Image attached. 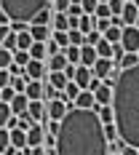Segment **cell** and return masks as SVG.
<instances>
[{"instance_id":"cell-17","label":"cell","mask_w":139,"mask_h":155,"mask_svg":"<svg viewBox=\"0 0 139 155\" xmlns=\"http://www.w3.org/2000/svg\"><path fill=\"white\" fill-rule=\"evenodd\" d=\"M48 70H64V67H67V54H64V51H59V54H51V56H48Z\"/></svg>"},{"instance_id":"cell-10","label":"cell","mask_w":139,"mask_h":155,"mask_svg":"<svg viewBox=\"0 0 139 155\" xmlns=\"http://www.w3.org/2000/svg\"><path fill=\"white\" fill-rule=\"evenodd\" d=\"M80 91H83V88L78 86V80H67V86L62 88V99L67 102V104H75V99H78Z\"/></svg>"},{"instance_id":"cell-39","label":"cell","mask_w":139,"mask_h":155,"mask_svg":"<svg viewBox=\"0 0 139 155\" xmlns=\"http://www.w3.org/2000/svg\"><path fill=\"white\" fill-rule=\"evenodd\" d=\"M104 134H107V139H110V142L121 137V131H118V126H115V123H107V126H104Z\"/></svg>"},{"instance_id":"cell-12","label":"cell","mask_w":139,"mask_h":155,"mask_svg":"<svg viewBox=\"0 0 139 155\" xmlns=\"http://www.w3.org/2000/svg\"><path fill=\"white\" fill-rule=\"evenodd\" d=\"M27 96L30 99H46V83L43 80H30V86H27Z\"/></svg>"},{"instance_id":"cell-22","label":"cell","mask_w":139,"mask_h":155,"mask_svg":"<svg viewBox=\"0 0 139 155\" xmlns=\"http://www.w3.org/2000/svg\"><path fill=\"white\" fill-rule=\"evenodd\" d=\"M115 64H118L121 70H128V67L139 64V54H137V51H126V54H123V59H121V62H115Z\"/></svg>"},{"instance_id":"cell-8","label":"cell","mask_w":139,"mask_h":155,"mask_svg":"<svg viewBox=\"0 0 139 155\" xmlns=\"http://www.w3.org/2000/svg\"><path fill=\"white\" fill-rule=\"evenodd\" d=\"M46 67H48V64H43V59H32V62L24 67V72L30 75V80H43V75H46Z\"/></svg>"},{"instance_id":"cell-45","label":"cell","mask_w":139,"mask_h":155,"mask_svg":"<svg viewBox=\"0 0 139 155\" xmlns=\"http://www.w3.org/2000/svg\"><path fill=\"white\" fill-rule=\"evenodd\" d=\"M8 32H11V24H0V43L8 38Z\"/></svg>"},{"instance_id":"cell-53","label":"cell","mask_w":139,"mask_h":155,"mask_svg":"<svg viewBox=\"0 0 139 155\" xmlns=\"http://www.w3.org/2000/svg\"><path fill=\"white\" fill-rule=\"evenodd\" d=\"M137 54H139V51H137Z\"/></svg>"},{"instance_id":"cell-29","label":"cell","mask_w":139,"mask_h":155,"mask_svg":"<svg viewBox=\"0 0 139 155\" xmlns=\"http://www.w3.org/2000/svg\"><path fill=\"white\" fill-rule=\"evenodd\" d=\"M96 51H99V56H107V59H112V43H110L107 38H102V40L96 43Z\"/></svg>"},{"instance_id":"cell-1","label":"cell","mask_w":139,"mask_h":155,"mask_svg":"<svg viewBox=\"0 0 139 155\" xmlns=\"http://www.w3.org/2000/svg\"><path fill=\"white\" fill-rule=\"evenodd\" d=\"M59 155H110V139L104 134V123L96 115V110L72 107L62 118L59 139H56Z\"/></svg>"},{"instance_id":"cell-20","label":"cell","mask_w":139,"mask_h":155,"mask_svg":"<svg viewBox=\"0 0 139 155\" xmlns=\"http://www.w3.org/2000/svg\"><path fill=\"white\" fill-rule=\"evenodd\" d=\"M51 27H54V30H70V14H67V11H56Z\"/></svg>"},{"instance_id":"cell-40","label":"cell","mask_w":139,"mask_h":155,"mask_svg":"<svg viewBox=\"0 0 139 155\" xmlns=\"http://www.w3.org/2000/svg\"><path fill=\"white\" fill-rule=\"evenodd\" d=\"M46 48H48V56H51V54H59V51H64V48L59 46L54 38H48V40H46Z\"/></svg>"},{"instance_id":"cell-11","label":"cell","mask_w":139,"mask_h":155,"mask_svg":"<svg viewBox=\"0 0 139 155\" xmlns=\"http://www.w3.org/2000/svg\"><path fill=\"white\" fill-rule=\"evenodd\" d=\"M96 59H99V51H96V46L86 43V46H83V54H80V64L94 67V64H96Z\"/></svg>"},{"instance_id":"cell-36","label":"cell","mask_w":139,"mask_h":155,"mask_svg":"<svg viewBox=\"0 0 139 155\" xmlns=\"http://www.w3.org/2000/svg\"><path fill=\"white\" fill-rule=\"evenodd\" d=\"M11 78H14V72H11L8 67H3V70H0V88L11 86Z\"/></svg>"},{"instance_id":"cell-30","label":"cell","mask_w":139,"mask_h":155,"mask_svg":"<svg viewBox=\"0 0 139 155\" xmlns=\"http://www.w3.org/2000/svg\"><path fill=\"white\" fill-rule=\"evenodd\" d=\"M70 32V43L72 46H86V32L83 30H67Z\"/></svg>"},{"instance_id":"cell-32","label":"cell","mask_w":139,"mask_h":155,"mask_svg":"<svg viewBox=\"0 0 139 155\" xmlns=\"http://www.w3.org/2000/svg\"><path fill=\"white\" fill-rule=\"evenodd\" d=\"M3 46L8 48V51H16V48H19V32L11 30V32H8V38L3 40Z\"/></svg>"},{"instance_id":"cell-43","label":"cell","mask_w":139,"mask_h":155,"mask_svg":"<svg viewBox=\"0 0 139 155\" xmlns=\"http://www.w3.org/2000/svg\"><path fill=\"white\" fill-rule=\"evenodd\" d=\"M107 5L112 8V14H123V5H126V0H110Z\"/></svg>"},{"instance_id":"cell-35","label":"cell","mask_w":139,"mask_h":155,"mask_svg":"<svg viewBox=\"0 0 139 155\" xmlns=\"http://www.w3.org/2000/svg\"><path fill=\"white\" fill-rule=\"evenodd\" d=\"M96 19H110V16H112V8H110L107 3H99V8H96Z\"/></svg>"},{"instance_id":"cell-15","label":"cell","mask_w":139,"mask_h":155,"mask_svg":"<svg viewBox=\"0 0 139 155\" xmlns=\"http://www.w3.org/2000/svg\"><path fill=\"white\" fill-rule=\"evenodd\" d=\"M112 88H115V86H107V83L102 80V86L94 91L96 94V102H99V104H112Z\"/></svg>"},{"instance_id":"cell-51","label":"cell","mask_w":139,"mask_h":155,"mask_svg":"<svg viewBox=\"0 0 139 155\" xmlns=\"http://www.w3.org/2000/svg\"><path fill=\"white\" fill-rule=\"evenodd\" d=\"M134 3H137V5H139V0H134Z\"/></svg>"},{"instance_id":"cell-38","label":"cell","mask_w":139,"mask_h":155,"mask_svg":"<svg viewBox=\"0 0 139 155\" xmlns=\"http://www.w3.org/2000/svg\"><path fill=\"white\" fill-rule=\"evenodd\" d=\"M102 38H104V35H102L99 30H91V32H86V43H91V46H96V43H99Z\"/></svg>"},{"instance_id":"cell-52","label":"cell","mask_w":139,"mask_h":155,"mask_svg":"<svg viewBox=\"0 0 139 155\" xmlns=\"http://www.w3.org/2000/svg\"><path fill=\"white\" fill-rule=\"evenodd\" d=\"M126 3H131V0H126Z\"/></svg>"},{"instance_id":"cell-50","label":"cell","mask_w":139,"mask_h":155,"mask_svg":"<svg viewBox=\"0 0 139 155\" xmlns=\"http://www.w3.org/2000/svg\"><path fill=\"white\" fill-rule=\"evenodd\" d=\"M102 3H110V0H102Z\"/></svg>"},{"instance_id":"cell-14","label":"cell","mask_w":139,"mask_h":155,"mask_svg":"<svg viewBox=\"0 0 139 155\" xmlns=\"http://www.w3.org/2000/svg\"><path fill=\"white\" fill-rule=\"evenodd\" d=\"M27 107H30V96L22 91V94H16L14 99H11V110H14L16 115H22V112H27Z\"/></svg>"},{"instance_id":"cell-19","label":"cell","mask_w":139,"mask_h":155,"mask_svg":"<svg viewBox=\"0 0 139 155\" xmlns=\"http://www.w3.org/2000/svg\"><path fill=\"white\" fill-rule=\"evenodd\" d=\"M67 80H70V78H67L64 70H48V83H54L56 88H64V86H67Z\"/></svg>"},{"instance_id":"cell-44","label":"cell","mask_w":139,"mask_h":155,"mask_svg":"<svg viewBox=\"0 0 139 155\" xmlns=\"http://www.w3.org/2000/svg\"><path fill=\"white\" fill-rule=\"evenodd\" d=\"M121 155H139V147H134V144H126Z\"/></svg>"},{"instance_id":"cell-16","label":"cell","mask_w":139,"mask_h":155,"mask_svg":"<svg viewBox=\"0 0 139 155\" xmlns=\"http://www.w3.org/2000/svg\"><path fill=\"white\" fill-rule=\"evenodd\" d=\"M96 115L102 118V123L107 126V123H115V110H112V104H96Z\"/></svg>"},{"instance_id":"cell-34","label":"cell","mask_w":139,"mask_h":155,"mask_svg":"<svg viewBox=\"0 0 139 155\" xmlns=\"http://www.w3.org/2000/svg\"><path fill=\"white\" fill-rule=\"evenodd\" d=\"M32 126H35V120L30 118V112H22V115H19V128H24V131H30Z\"/></svg>"},{"instance_id":"cell-27","label":"cell","mask_w":139,"mask_h":155,"mask_svg":"<svg viewBox=\"0 0 139 155\" xmlns=\"http://www.w3.org/2000/svg\"><path fill=\"white\" fill-rule=\"evenodd\" d=\"M11 115H14V110H11V102H0V128H3V126H8Z\"/></svg>"},{"instance_id":"cell-5","label":"cell","mask_w":139,"mask_h":155,"mask_svg":"<svg viewBox=\"0 0 139 155\" xmlns=\"http://www.w3.org/2000/svg\"><path fill=\"white\" fill-rule=\"evenodd\" d=\"M70 107H72V104H67L62 96H59V99H51V102H48V118H51V120H62Z\"/></svg>"},{"instance_id":"cell-3","label":"cell","mask_w":139,"mask_h":155,"mask_svg":"<svg viewBox=\"0 0 139 155\" xmlns=\"http://www.w3.org/2000/svg\"><path fill=\"white\" fill-rule=\"evenodd\" d=\"M51 0H0V8L11 16V21H32Z\"/></svg>"},{"instance_id":"cell-7","label":"cell","mask_w":139,"mask_h":155,"mask_svg":"<svg viewBox=\"0 0 139 155\" xmlns=\"http://www.w3.org/2000/svg\"><path fill=\"white\" fill-rule=\"evenodd\" d=\"M91 70H94V75H96V78H102V80H104V78H107L110 72L115 70V59H107V56H99V59H96V64H94Z\"/></svg>"},{"instance_id":"cell-6","label":"cell","mask_w":139,"mask_h":155,"mask_svg":"<svg viewBox=\"0 0 139 155\" xmlns=\"http://www.w3.org/2000/svg\"><path fill=\"white\" fill-rule=\"evenodd\" d=\"M38 144H46V123H35L27 131V147H38Z\"/></svg>"},{"instance_id":"cell-18","label":"cell","mask_w":139,"mask_h":155,"mask_svg":"<svg viewBox=\"0 0 139 155\" xmlns=\"http://www.w3.org/2000/svg\"><path fill=\"white\" fill-rule=\"evenodd\" d=\"M121 16H123V21H126V24H137L139 5L134 3V0H131V3H126V5H123V14H121Z\"/></svg>"},{"instance_id":"cell-21","label":"cell","mask_w":139,"mask_h":155,"mask_svg":"<svg viewBox=\"0 0 139 155\" xmlns=\"http://www.w3.org/2000/svg\"><path fill=\"white\" fill-rule=\"evenodd\" d=\"M11 144L19 147V150H24L27 147V131L24 128H11Z\"/></svg>"},{"instance_id":"cell-13","label":"cell","mask_w":139,"mask_h":155,"mask_svg":"<svg viewBox=\"0 0 139 155\" xmlns=\"http://www.w3.org/2000/svg\"><path fill=\"white\" fill-rule=\"evenodd\" d=\"M91 78H94V70H91V67H86V64H78V75H75V80H78V86H80V88H88Z\"/></svg>"},{"instance_id":"cell-47","label":"cell","mask_w":139,"mask_h":155,"mask_svg":"<svg viewBox=\"0 0 139 155\" xmlns=\"http://www.w3.org/2000/svg\"><path fill=\"white\" fill-rule=\"evenodd\" d=\"M14 155H27V153H24V150H16V153Z\"/></svg>"},{"instance_id":"cell-2","label":"cell","mask_w":139,"mask_h":155,"mask_svg":"<svg viewBox=\"0 0 139 155\" xmlns=\"http://www.w3.org/2000/svg\"><path fill=\"white\" fill-rule=\"evenodd\" d=\"M112 110H115V126L126 144L139 147V64L118 72L112 88Z\"/></svg>"},{"instance_id":"cell-28","label":"cell","mask_w":139,"mask_h":155,"mask_svg":"<svg viewBox=\"0 0 139 155\" xmlns=\"http://www.w3.org/2000/svg\"><path fill=\"white\" fill-rule=\"evenodd\" d=\"M8 147H11V128L3 126V128H0V155L5 153Z\"/></svg>"},{"instance_id":"cell-26","label":"cell","mask_w":139,"mask_h":155,"mask_svg":"<svg viewBox=\"0 0 139 155\" xmlns=\"http://www.w3.org/2000/svg\"><path fill=\"white\" fill-rule=\"evenodd\" d=\"M30 54H32V59H46V56H48V48H46L43 40H35L32 48H30Z\"/></svg>"},{"instance_id":"cell-25","label":"cell","mask_w":139,"mask_h":155,"mask_svg":"<svg viewBox=\"0 0 139 155\" xmlns=\"http://www.w3.org/2000/svg\"><path fill=\"white\" fill-rule=\"evenodd\" d=\"M64 54H67V62H72V64H80V54H83V46H70L64 48Z\"/></svg>"},{"instance_id":"cell-54","label":"cell","mask_w":139,"mask_h":155,"mask_svg":"<svg viewBox=\"0 0 139 155\" xmlns=\"http://www.w3.org/2000/svg\"><path fill=\"white\" fill-rule=\"evenodd\" d=\"M3 155H5V153H3Z\"/></svg>"},{"instance_id":"cell-41","label":"cell","mask_w":139,"mask_h":155,"mask_svg":"<svg viewBox=\"0 0 139 155\" xmlns=\"http://www.w3.org/2000/svg\"><path fill=\"white\" fill-rule=\"evenodd\" d=\"M51 5H54V11H67L72 5V0H51Z\"/></svg>"},{"instance_id":"cell-42","label":"cell","mask_w":139,"mask_h":155,"mask_svg":"<svg viewBox=\"0 0 139 155\" xmlns=\"http://www.w3.org/2000/svg\"><path fill=\"white\" fill-rule=\"evenodd\" d=\"M67 14H70V16H78V19H80L86 11H83V5H80V3H72V5L67 8Z\"/></svg>"},{"instance_id":"cell-48","label":"cell","mask_w":139,"mask_h":155,"mask_svg":"<svg viewBox=\"0 0 139 155\" xmlns=\"http://www.w3.org/2000/svg\"><path fill=\"white\" fill-rule=\"evenodd\" d=\"M137 27H139V16H137Z\"/></svg>"},{"instance_id":"cell-4","label":"cell","mask_w":139,"mask_h":155,"mask_svg":"<svg viewBox=\"0 0 139 155\" xmlns=\"http://www.w3.org/2000/svg\"><path fill=\"white\" fill-rule=\"evenodd\" d=\"M126 51H139V27L137 24H126L123 27V38H121Z\"/></svg>"},{"instance_id":"cell-49","label":"cell","mask_w":139,"mask_h":155,"mask_svg":"<svg viewBox=\"0 0 139 155\" xmlns=\"http://www.w3.org/2000/svg\"><path fill=\"white\" fill-rule=\"evenodd\" d=\"M110 155H121V153H110Z\"/></svg>"},{"instance_id":"cell-24","label":"cell","mask_w":139,"mask_h":155,"mask_svg":"<svg viewBox=\"0 0 139 155\" xmlns=\"http://www.w3.org/2000/svg\"><path fill=\"white\" fill-rule=\"evenodd\" d=\"M102 35L107 38L110 43H121V38H123V27H115V24H110V27L102 32Z\"/></svg>"},{"instance_id":"cell-9","label":"cell","mask_w":139,"mask_h":155,"mask_svg":"<svg viewBox=\"0 0 139 155\" xmlns=\"http://www.w3.org/2000/svg\"><path fill=\"white\" fill-rule=\"evenodd\" d=\"M99 104L96 102V94L91 91V88H83V91L78 94V99H75V107H86V110H94Z\"/></svg>"},{"instance_id":"cell-33","label":"cell","mask_w":139,"mask_h":155,"mask_svg":"<svg viewBox=\"0 0 139 155\" xmlns=\"http://www.w3.org/2000/svg\"><path fill=\"white\" fill-rule=\"evenodd\" d=\"M62 96V88H56L54 83H46V102H51V99H59Z\"/></svg>"},{"instance_id":"cell-37","label":"cell","mask_w":139,"mask_h":155,"mask_svg":"<svg viewBox=\"0 0 139 155\" xmlns=\"http://www.w3.org/2000/svg\"><path fill=\"white\" fill-rule=\"evenodd\" d=\"M99 3H102V0H83L80 5H83V11H86V14H96V8H99Z\"/></svg>"},{"instance_id":"cell-23","label":"cell","mask_w":139,"mask_h":155,"mask_svg":"<svg viewBox=\"0 0 139 155\" xmlns=\"http://www.w3.org/2000/svg\"><path fill=\"white\" fill-rule=\"evenodd\" d=\"M11 86H14L19 94L27 91V86H30V75H27V72H19V75H14V78H11Z\"/></svg>"},{"instance_id":"cell-46","label":"cell","mask_w":139,"mask_h":155,"mask_svg":"<svg viewBox=\"0 0 139 155\" xmlns=\"http://www.w3.org/2000/svg\"><path fill=\"white\" fill-rule=\"evenodd\" d=\"M0 24H11V16L5 14V11H3V8H0Z\"/></svg>"},{"instance_id":"cell-31","label":"cell","mask_w":139,"mask_h":155,"mask_svg":"<svg viewBox=\"0 0 139 155\" xmlns=\"http://www.w3.org/2000/svg\"><path fill=\"white\" fill-rule=\"evenodd\" d=\"M51 38H54V40H56L62 48L70 46V32H67V30H54V35H51Z\"/></svg>"}]
</instances>
